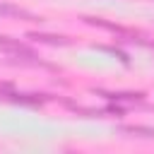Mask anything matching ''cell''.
<instances>
[{"label":"cell","instance_id":"obj_2","mask_svg":"<svg viewBox=\"0 0 154 154\" xmlns=\"http://www.w3.org/2000/svg\"><path fill=\"white\" fill-rule=\"evenodd\" d=\"M0 14L5 17H17V19H24V22H36L38 17H34L31 12L22 10V7H14V5H7V2H0Z\"/></svg>","mask_w":154,"mask_h":154},{"label":"cell","instance_id":"obj_3","mask_svg":"<svg viewBox=\"0 0 154 154\" xmlns=\"http://www.w3.org/2000/svg\"><path fill=\"white\" fill-rule=\"evenodd\" d=\"M120 132L130 135V137H154V130L152 128H142V125H120Z\"/></svg>","mask_w":154,"mask_h":154},{"label":"cell","instance_id":"obj_7","mask_svg":"<svg viewBox=\"0 0 154 154\" xmlns=\"http://www.w3.org/2000/svg\"><path fill=\"white\" fill-rule=\"evenodd\" d=\"M152 46H154V43H152Z\"/></svg>","mask_w":154,"mask_h":154},{"label":"cell","instance_id":"obj_6","mask_svg":"<svg viewBox=\"0 0 154 154\" xmlns=\"http://www.w3.org/2000/svg\"><path fill=\"white\" fill-rule=\"evenodd\" d=\"M101 96H106V99H111V101H116V99H123V101H137V99H142V94H111V91H99Z\"/></svg>","mask_w":154,"mask_h":154},{"label":"cell","instance_id":"obj_1","mask_svg":"<svg viewBox=\"0 0 154 154\" xmlns=\"http://www.w3.org/2000/svg\"><path fill=\"white\" fill-rule=\"evenodd\" d=\"M0 51L10 58H17L22 63H38V55L22 41L17 38H10V36H0Z\"/></svg>","mask_w":154,"mask_h":154},{"label":"cell","instance_id":"obj_5","mask_svg":"<svg viewBox=\"0 0 154 154\" xmlns=\"http://www.w3.org/2000/svg\"><path fill=\"white\" fill-rule=\"evenodd\" d=\"M29 38H36V41H43V43H53V46H65L67 43V38L65 36H48V34H31Z\"/></svg>","mask_w":154,"mask_h":154},{"label":"cell","instance_id":"obj_4","mask_svg":"<svg viewBox=\"0 0 154 154\" xmlns=\"http://www.w3.org/2000/svg\"><path fill=\"white\" fill-rule=\"evenodd\" d=\"M89 24H96V26H103V29H108V31H113V34H120V36H130L132 38V34L128 31V29H123V26H118V24H111V22H103V19H87ZM135 41V38H132Z\"/></svg>","mask_w":154,"mask_h":154}]
</instances>
